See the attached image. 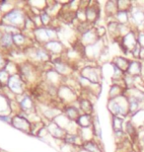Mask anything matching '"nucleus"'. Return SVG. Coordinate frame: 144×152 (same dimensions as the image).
Segmentation results:
<instances>
[{"instance_id":"nucleus-1","label":"nucleus","mask_w":144,"mask_h":152,"mask_svg":"<svg viewBox=\"0 0 144 152\" xmlns=\"http://www.w3.org/2000/svg\"><path fill=\"white\" fill-rule=\"evenodd\" d=\"M109 109L110 111L112 112L114 115H125V107L124 104H121V103H118L116 102L115 100H112L111 102H110L109 104Z\"/></svg>"},{"instance_id":"nucleus-2","label":"nucleus","mask_w":144,"mask_h":152,"mask_svg":"<svg viewBox=\"0 0 144 152\" xmlns=\"http://www.w3.org/2000/svg\"><path fill=\"white\" fill-rule=\"evenodd\" d=\"M115 65L118 67V69H121V70L122 71H127L128 67H129V61H127L126 59L124 58V57H116V58L115 59Z\"/></svg>"},{"instance_id":"nucleus-3","label":"nucleus","mask_w":144,"mask_h":152,"mask_svg":"<svg viewBox=\"0 0 144 152\" xmlns=\"http://www.w3.org/2000/svg\"><path fill=\"white\" fill-rule=\"evenodd\" d=\"M140 71H141V65H140L139 62L132 61V62L129 63V67H128V69H127L128 74L136 75V74H139Z\"/></svg>"},{"instance_id":"nucleus-4","label":"nucleus","mask_w":144,"mask_h":152,"mask_svg":"<svg viewBox=\"0 0 144 152\" xmlns=\"http://www.w3.org/2000/svg\"><path fill=\"white\" fill-rule=\"evenodd\" d=\"M133 19L135 20V22L137 24L141 25V24L144 22V13L142 11L137 10L136 12H134L133 13Z\"/></svg>"},{"instance_id":"nucleus-5","label":"nucleus","mask_w":144,"mask_h":152,"mask_svg":"<svg viewBox=\"0 0 144 152\" xmlns=\"http://www.w3.org/2000/svg\"><path fill=\"white\" fill-rule=\"evenodd\" d=\"M121 88L119 86L112 87L111 91H110V97L111 98H116V97L121 96Z\"/></svg>"},{"instance_id":"nucleus-6","label":"nucleus","mask_w":144,"mask_h":152,"mask_svg":"<svg viewBox=\"0 0 144 152\" xmlns=\"http://www.w3.org/2000/svg\"><path fill=\"white\" fill-rule=\"evenodd\" d=\"M121 124H122V121L119 118H114V120H113V126H114V129L116 132H121Z\"/></svg>"},{"instance_id":"nucleus-7","label":"nucleus","mask_w":144,"mask_h":152,"mask_svg":"<svg viewBox=\"0 0 144 152\" xmlns=\"http://www.w3.org/2000/svg\"><path fill=\"white\" fill-rule=\"evenodd\" d=\"M87 16H88V19L94 20L95 18L97 17V11L96 10H93V8H88Z\"/></svg>"},{"instance_id":"nucleus-8","label":"nucleus","mask_w":144,"mask_h":152,"mask_svg":"<svg viewBox=\"0 0 144 152\" xmlns=\"http://www.w3.org/2000/svg\"><path fill=\"white\" fill-rule=\"evenodd\" d=\"M86 147L89 149V151H91V152H100V150L98 149L97 145L94 144L93 142H90V143H88L86 145Z\"/></svg>"},{"instance_id":"nucleus-9","label":"nucleus","mask_w":144,"mask_h":152,"mask_svg":"<svg viewBox=\"0 0 144 152\" xmlns=\"http://www.w3.org/2000/svg\"><path fill=\"white\" fill-rule=\"evenodd\" d=\"M138 44L140 45V47L144 48V33L139 34V38H138Z\"/></svg>"},{"instance_id":"nucleus-10","label":"nucleus","mask_w":144,"mask_h":152,"mask_svg":"<svg viewBox=\"0 0 144 152\" xmlns=\"http://www.w3.org/2000/svg\"><path fill=\"white\" fill-rule=\"evenodd\" d=\"M140 56L143 57V58H144V48H142L141 51H140Z\"/></svg>"},{"instance_id":"nucleus-11","label":"nucleus","mask_w":144,"mask_h":152,"mask_svg":"<svg viewBox=\"0 0 144 152\" xmlns=\"http://www.w3.org/2000/svg\"><path fill=\"white\" fill-rule=\"evenodd\" d=\"M142 142H143V145H144V136L142 137Z\"/></svg>"}]
</instances>
